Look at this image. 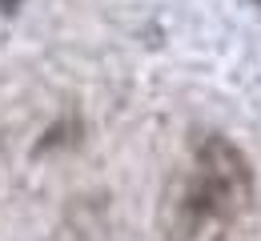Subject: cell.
Returning <instances> with one entry per match:
<instances>
[{
  "instance_id": "6da1fadb",
  "label": "cell",
  "mask_w": 261,
  "mask_h": 241,
  "mask_svg": "<svg viewBox=\"0 0 261 241\" xmlns=\"http://www.w3.org/2000/svg\"><path fill=\"white\" fill-rule=\"evenodd\" d=\"M253 193L249 161L237 153V145L225 137H205L193 153V165L185 173L173 237L177 241H201L217 229H229L245 209Z\"/></svg>"
},
{
  "instance_id": "7a4b0ae2",
  "label": "cell",
  "mask_w": 261,
  "mask_h": 241,
  "mask_svg": "<svg viewBox=\"0 0 261 241\" xmlns=\"http://www.w3.org/2000/svg\"><path fill=\"white\" fill-rule=\"evenodd\" d=\"M257 4H261V0H257Z\"/></svg>"
}]
</instances>
